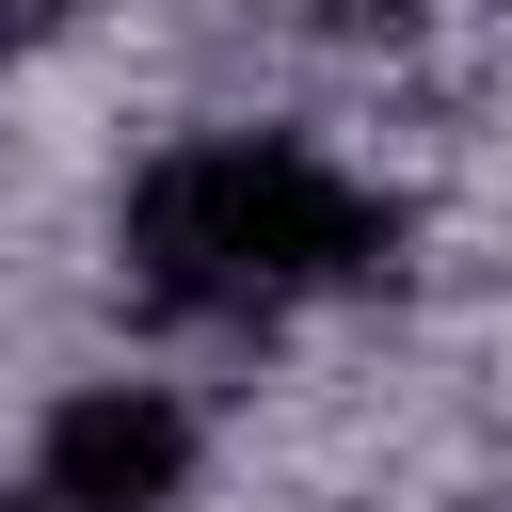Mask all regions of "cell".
<instances>
[{
    "label": "cell",
    "mask_w": 512,
    "mask_h": 512,
    "mask_svg": "<svg viewBox=\"0 0 512 512\" xmlns=\"http://www.w3.org/2000/svg\"><path fill=\"white\" fill-rule=\"evenodd\" d=\"M112 256H128V288L176 304V320H304V304L384 288L400 208H384L336 144H304V128H176V144L128 176Z\"/></svg>",
    "instance_id": "6da1fadb"
},
{
    "label": "cell",
    "mask_w": 512,
    "mask_h": 512,
    "mask_svg": "<svg viewBox=\"0 0 512 512\" xmlns=\"http://www.w3.org/2000/svg\"><path fill=\"white\" fill-rule=\"evenodd\" d=\"M0 512H64V496H48V480H0Z\"/></svg>",
    "instance_id": "277c9868"
},
{
    "label": "cell",
    "mask_w": 512,
    "mask_h": 512,
    "mask_svg": "<svg viewBox=\"0 0 512 512\" xmlns=\"http://www.w3.org/2000/svg\"><path fill=\"white\" fill-rule=\"evenodd\" d=\"M240 16H272V32H320V48H400L432 0H240Z\"/></svg>",
    "instance_id": "3957f363"
},
{
    "label": "cell",
    "mask_w": 512,
    "mask_h": 512,
    "mask_svg": "<svg viewBox=\"0 0 512 512\" xmlns=\"http://www.w3.org/2000/svg\"><path fill=\"white\" fill-rule=\"evenodd\" d=\"M496 16H512V0H496Z\"/></svg>",
    "instance_id": "5b68a950"
},
{
    "label": "cell",
    "mask_w": 512,
    "mask_h": 512,
    "mask_svg": "<svg viewBox=\"0 0 512 512\" xmlns=\"http://www.w3.org/2000/svg\"><path fill=\"white\" fill-rule=\"evenodd\" d=\"M32 480H48L64 512H192V480H208V416H192L160 368L48 384V416H32Z\"/></svg>",
    "instance_id": "7a4b0ae2"
}]
</instances>
